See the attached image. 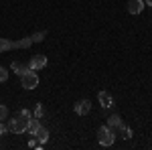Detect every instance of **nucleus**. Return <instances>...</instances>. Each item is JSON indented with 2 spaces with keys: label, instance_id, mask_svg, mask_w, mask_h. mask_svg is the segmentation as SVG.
<instances>
[{
  "label": "nucleus",
  "instance_id": "1",
  "mask_svg": "<svg viewBox=\"0 0 152 150\" xmlns=\"http://www.w3.org/2000/svg\"><path fill=\"white\" fill-rule=\"evenodd\" d=\"M97 142L102 146H112L116 142V134L110 126H99L97 128Z\"/></svg>",
  "mask_w": 152,
  "mask_h": 150
},
{
  "label": "nucleus",
  "instance_id": "2",
  "mask_svg": "<svg viewBox=\"0 0 152 150\" xmlns=\"http://www.w3.org/2000/svg\"><path fill=\"white\" fill-rule=\"evenodd\" d=\"M26 128H28V120L20 114H16L14 120L8 122V132H12V134H23V132H26Z\"/></svg>",
  "mask_w": 152,
  "mask_h": 150
},
{
  "label": "nucleus",
  "instance_id": "3",
  "mask_svg": "<svg viewBox=\"0 0 152 150\" xmlns=\"http://www.w3.org/2000/svg\"><path fill=\"white\" fill-rule=\"evenodd\" d=\"M20 85H23L24 89H35L37 85H39V77H37L35 71L28 69L24 75H20Z\"/></svg>",
  "mask_w": 152,
  "mask_h": 150
},
{
  "label": "nucleus",
  "instance_id": "4",
  "mask_svg": "<svg viewBox=\"0 0 152 150\" xmlns=\"http://www.w3.org/2000/svg\"><path fill=\"white\" fill-rule=\"evenodd\" d=\"M28 67L33 71H39L43 67H47V57L45 55H33V59L28 61Z\"/></svg>",
  "mask_w": 152,
  "mask_h": 150
},
{
  "label": "nucleus",
  "instance_id": "5",
  "mask_svg": "<svg viewBox=\"0 0 152 150\" xmlns=\"http://www.w3.org/2000/svg\"><path fill=\"white\" fill-rule=\"evenodd\" d=\"M73 110H75L77 116H87L89 112H91V102H89V100H79Z\"/></svg>",
  "mask_w": 152,
  "mask_h": 150
},
{
  "label": "nucleus",
  "instance_id": "6",
  "mask_svg": "<svg viewBox=\"0 0 152 150\" xmlns=\"http://www.w3.org/2000/svg\"><path fill=\"white\" fill-rule=\"evenodd\" d=\"M97 102L102 104V108H112L114 105V97L110 91H99L97 93Z\"/></svg>",
  "mask_w": 152,
  "mask_h": 150
},
{
  "label": "nucleus",
  "instance_id": "7",
  "mask_svg": "<svg viewBox=\"0 0 152 150\" xmlns=\"http://www.w3.org/2000/svg\"><path fill=\"white\" fill-rule=\"evenodd\" d=\"M144 0H130L128 2V12L130 14H140L142 10H144Z\"/></svg>",
  "mask_w": 152,
  "mask_h": 150
},
{
  "label": "nucleus",
  "instance_id": "8",
  "mask_svg": "<svg viewBox=\"0 0 152 150\" xmlns=\"http://www.w3.org/2000/svg\"><path fill=\"white\" fill-rule=\"evenodd\" d=\"M10 69L14 71V73H16V75H18V77H20V75H24V73H26V71L31 69V67H28V65H23V63H16V61H12Z\"/></svg>",
  "mask_w": 152,
  "mask_h": 150
},
{
  "label": "nucleus",
  "instance_id": "9",
  "mask_svg": "<svg viewBox=\"0 0 152 150\" xmlns=\"http://www.w3.org/2000/svg\"><path fill=\"white\" fill-rule=\"evenodd\" d=\"M10 49H16V41H8V39H2L0 37V53L10 51Z\"/></svg>",
  "mask_w": 152,
  "mask_h": 150
},
{
  "label": "nucleus",
  "instance_id": "10",
  "mask_svg": "<svg viewBox=\"0 0 152 150\" xmlns=\"http://www.w3.org/2000/svg\"><path fill=\"white\" fill-rule=\"evenodd\" d=\"M35 136H37V140H39L41 144H45V142L49 140V130H47V128H43V126H41V128H39V130L35 132Z\"/></svg>",
  "mask_w": 152,
  "mask_h": 150
},
{
  "label": "nucleus",
  "instance_id": "11",
  "mask_svg": "<svg viewBox=\"0 0 152 150\" xmlns=\"http://www.w3.org/2000/svg\"><path fill=\"white\" fill-rule=\"evenodd\" d=\"M39 128H41V122H39V118H35V116H33V118L28 120V128H26V132H31V134L35 136V132L39 130Z\"/></svg>",
  "mask_w": 152,
  "mask_h": 150
},
{
  "label": "nucleus",
  "instance_id": "12",
  "mask_svg": "<svg viewBox=\"0 0 152 150\" xmlns=\"http://www.w3.org/2000/svg\"><path fill=\"white\" fill-rule=\"evenodd\" d=\"M120 124H122V118H120V116H110V118H107V126L112 128V130H114V128H116L118 130V126H120Z\"/></svg>",
  "mask_w": 152,
  "mask_h": 150
},
{
  "label": "nucleus",
  "instance_id": "13",
  "mask_svg": "<svg viewBox=\"0 0 152 150\" xmlns=\"http://www.w3.org/2000/svg\"><path fill=\"white\" fill-rule=\"evenodd\" d=\"M118 130H120V134H122V136H124L126 140H130V138H132V128H128L126 124H124V122H122V124L118 126Z\"/></svg>",
  "mask_w": 152,
  "mask_h": 150
},
{
  "label": "nucleus",
  "instance_id": "14",
  "mask_svg": "<svg viewBox=\"0 0 152 150\" xmlns=\"http://www.w3.org/2000/svg\"><path fill=\"white\" fill-rule=\"evenodd\" d=\"M35 118H39V120H41V118H43V116H45V108H43V104H37V108H35Z\"/></svg>",
  "mask_w": 152,
  "mask_h": 150
},
{
  "label": "nucleus",
  "instance_id": "15",
  "mask_svg": "<svg viewBox=\"0 0 152 150\" xmlns=\"http://www.w3.org/2000/svg\"><path fill=\"white\" fill-rule=\"evenodd\" d=\"M6 118H8V108L6 105H0V122L6 120Z\"/></svg>",
  "mask_w": 152,
  "mask_h": 150
},
{
  "label": "nucleus",
  "instance_id": "16",
  "mask_svg": "<svg viewBox=\"0 0 152 150\" xmlns=\"http://www.w3.org/2000/svg\"><path fill=\"white\" fill-rule=\"evenodd\" d=\"M6 79H8V69L6 67H0V83L6 81Z\"/></svg>",
  "mask_w": 152,
  "mask_h": 150
},
{
  "label": "nucleus",
  "instance_id": "17",
  "mask_svg": "<svg viewBox=\"0 0 152 150\" xmlns=\"http://www.w3.org/2000/svg\"><path fill=\"white\" fill-rule=\"evenodd\" d=\"M43 39H45V31H41V33H35V35H33V41H35V43H41Z\"/></svg>",
  "mask_w": 152,
  "mask_h": 150
},
{
  "label": "nucleus",
  "instance_id": "18",
  "mask_svg": "<svg viewBox=\"0 0 152 150\" xmlns=\"http://www.w3.org/2000/svg\"><path fill=\"white\" fill-rule=\"evenodd\" d=\"M18 114H20V116H24L26 120H31V118H33V114H31V110H26V108H24V110H20Z\"/></svg>",
  "mask_w": 152,
  "mask_h": 150
},
{
  "label": "nucleus",
  "instance_id": "19",
  "mask_svg": "<svg viewBox=\"0 0 152 150\" xmlns=\"http://www.w3.org/2000/svg\"><path fill=\"white\" fill-rule=\"evenodd\" d=\"M6 132H8V126L0 122V136H2V134H6Z\"/></svg>",
  "mask_w": 152,
  "mask_h": 150
},
{
  "label": "nucleus",
  "instance_id": "20",
  "mask_svg": "<svg viewBox=\"0 0 152 150\" xmlns=\"http://www.w3.org/2000/svg\"><path fill=\"white\" fill-rule=\"evenodd\" d=\"M144 4H148V6H152V0H144Z\"/></svg>",
  "mask_w": 152,
  "mask_h": 150
}]
</instances>
